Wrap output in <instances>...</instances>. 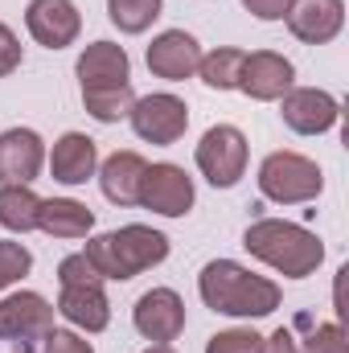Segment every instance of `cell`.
<instances>
[{
	"mask_svg": "<svg viewBox=\"0 0 349 353\" xmlns=\"http://www.w3.org/2000/svg\"><path fill=\"white\" fill-rule=\"evenodd\" d=\"M83 283H103V275L94 271V263L83 251H74L58 263V288H83Z\"/></svg>",
	"mask_w": 349,
	"mask_h": 353,
	"instance_id": "obj_28",
	"label": "cell"
},
{
	"mask_svg": "<svg viewBox=\"0 0 349 353\" xmlns=\"http://www.w3.org/2000/svg\"><path fill=\"white\" fill-rule=\"evenodd\" d=\"M201 41L185 29H165L152 37L144 62L152 70V79H165V83H185V79H197V66H201Z\"/></svg>",
	"mask_w": 349,
	"mask_h": 353,
	"instance_id": "obj_12",
	"label": "cell"
},
{
	"mask_svg": "<svg viewBox=\"0 0 349 353\" xmlns=\"http://www.w3.org/2000/svg\"><path fill=\"white\" fill-rule=\"evenodd\" d=\"M161 12H165V0H107V21L128 37L148 33Z\"/></svg>",
	"mask_w": 349,
	"mask_h": 353,
	"instance_id": "obj_23",
	"label": "cell"
},
{
	"mask_svg": "<svg viewBox=\"0 0 349 353\" xmlns=\"http://www.w3.org/2000/svg\"><path fill=\"white\" fill-rule=\"evenodd\" d=\"M46 165H50V176L58 185L79 189V185H87L90 176L99 173V144L87 132H62L54 140V148L46 152Z\"/></svg>",
	"mask_w": 349,
	"mask_h": 353,
	"instance_id": "obj_16",
	"label": "cell"
},
{
	"mask_svg": "<svg viewBox=\"0 0 349 353\" xmlns=\"http://www.w3.org/2000/svg\"><path fill=\"white\" fill-rule=\"evenodd\" d=\"M128 123H132V132H136L144 144L169 148V144H177V140L189 132V107H185V99L173 94V90L140 94V99L132 103Z\"/></svg>",
	"mask_w": 349,
	"mask_h": 353,
	"instance_id": "obj_7",
	"label": "cell"
},
{
	"mask_svg": "<svg viewBox=\"0 0 349 353\" xmlns=\"http://www.w3.org/2000/svg\"><path fill=\"white\" fill-rule=\"evenodd\" d=\"M296 87V66L292 58L275 54V50H255L247 54L243 62V79H239V90L255 103H279L288 90Z\"/></svg>",
	"mask_w": 349,
	"mask_h": 353,
	"instance_id": "obj_14",
	"label": "cell"
},
{
	"mask_svg": "<svg viewBox=\"0 0 349 353\" xmlns=\"http://www.w3.org/2000/svg\"><path fill=\"white\" fill-rule=\"evenodd\" d=\"M94 271L103 275V283H128L152 267H161L169 259V239L144 222H132V226H119V230H107V234H94L83 247Z\"/></svg>",
	"mask_w": 349,
	"mask_h": 353,
	"instance_id": "obj_3",
	"label": "cell"
},
{
	"mask_svg": "<svg viewBox=\"0 0 349 353\" xmlns=\"http://www.w3.org/2000/svg\"><path fill=\"white\" fill-rule=\"evenodd\" d=\"M197 173L206 176L214 189H235L247 176V161H251V144L243 136V128L235 123H214L206 128V136L193 148Z\"/></svg>",
	"mask_w": 349,
	"mask_h": 353,
	"instance_id": "obj_5",
	"label": "cell"
},
{
	"mask_svg": "<svg viewBox=\"0 0 349 353\" xmlns=\"http://www.w3.org/2000/svg\"><path fill=\"white\" fill-rule=\"evenodd\" d=\"M132 325L144 341L152 345H173L177 337L185 333V300L177 296L173 288H152L136 300L132 308Z\"/></svg>",
	"mask_w": 349,
	"mask_h": 353,
	"instance_id": "obj_10",
	"label": "cell"
},
{
	"mask_svg": "<svg viewBox=\"0 0 349 353\" xmlns=\"http://www.w3.org/2000/svg\"><path fill=\"white\" fill-rule=\"evenodd\" d=\"M41 197L29 185H0V226L8 234H29L37 230Z\"/></svg>",
	"mask_w": 349,
	"mask_h": 353,
	"instance_id": "obj_21",
	"label": "cell"
},
{
	"mask_svg": "<svg viewBox=\"0 0 349 353\" xmlns=\"http://www.w3.org/2000/svg\"><path fill=\"white\" fill-rule=\"evenodd\" d=\"M263 353H300L296 333H292V329H275L271 337H263Z\"/></svg>",
	"mask_w": 349,
	"mask_h": 353,
	"instance_id": "obj_32",
	"label": "cell"
},
{
	"mask_svg": "<svg viewBox=\"0 0 349 353\" xmlns=\"http://www.w3.org/2000/svg\"><path fill=\"white\" fill-rule=\"evenodd\" d=\"M25 29L46 50H66L83 33V12L74 0H29L25 4Z\"/></svg>",
	"mask_w": 349,
	"mask_h": 353,
	"instance_id": "obj_11",
	"label": "cell"
},
{
	"mask_svg": "<svg viewBox=\"0 0 349 353\" xmlns=\"http://www.w3.org/2000/svg\"><path fill=\"white\" fill-rule=\"evenodd\" d=\"M197 201V189H193V176L185 173L173 161H161V165H148L144 181H140V205L161 214V218H185Z\"/></svg>",
	"mask_w": 349,
	"mask_h": 353,
	"instance_id": "obj_8",
	"label": "cell"
},
{
	"mask_svg": "<svg viewBox=\"0 0 349 353\" xmlns=\"http://www.w3.org/2000/svg\"><path fill=\"white\" fill-rule=\"evenodd\" d=\"M300 329H308V316L296 321ZM300 353H349V341H346V329L337 321H325V325H312L304 333V341H296Z\"/></svg>",
	"mask_w": 349,
	"mask_h": 353,
	"instance_id": "obj_25",
	"label": "cell"
},
{
	"mask_svg": "<svg viewBox=\"0 0 349 353\" xmlns=\"http://www.w3.org/2000/svg\"><path fill=\"white\" fill-rule=\"evenodd\" d=\"M279 115H283V128L296 136H325L337 128L341 103L325 87H292L279 99Z\"/></svg>",
	"mask_w": 349,
	"mask_h": 353,
	"instance_id": "obj_9",
	"label": "cell"
},
{
	"mask_svg": "<svg viewBox=\"0 0 349 353\" xmlns=\"http://www.w3.org/2000/svg\"><path fill=\"white\" fill-rule=\"evenodd\" d=\"M206 353H263V333L255 329H222L206 341Z\"/></svg>",
	"mask_w": 349,
	"mask_h": 353,
	"instance_id": "obj_27",
	"label": "cell"
},
{
	"mask_svg": "<svg viewBox=\"0 0 349 353\" xmlns=\"http://www.w3.org/2000/svg\"><path fill=\"white\" fill-rule=\"evenodd\" d=\"M37 230L62 243L87 239L94 230V210L74 201V197H41V214H37Z\"/></svg>",
	"mask_w": 349,
	"mask_h": 353,
	"instance_id": "obj_20",
	"label": "cell"
},
{
	"mask_svg": "<svg viewBox=\"0 0 349 353\" xmlns=\"http://www.w3.org/2000/svg\"><path fill=\"white\" fill-rule=\"evenodd\" d=\"M79 90H107V87H132V58L115 41H90L74 62Z\"/></svg>",
	"mask_w": 349,
	"mask_h": 353,
	"instance_id": "obj_17",
	"label": "cell"
},
{
	"mask_svg": "<svg viewBox=\"0 0 349 353\" xmlns=\"http://www.w3.org/2000/svg\"><path fill=\"white\" fill-rule=\"evenodd\" d=\"M50 329H54V304L41 292H8L0 300V341L17 345V353L37 350Z\"/></svg>",
	"mask_w": 349,
	"mask_h": 353,
	"instance_id": "obj_6",
	"label": "cell"
},
{
	"mask_svg": "<svg viewBox=\"0 0 349 353\" xmlns=\"http://www.w3.org/2000/svg\"><path fill=\"white\" fill-rule=\"evenodd\" d=\"M144 353H177V350H173V345H148Z\"/></svg>",
	"mask_w": 349,
	"mask_h": 353,
	"instance_id": "obj_33",
	"label": "cell"
},
{
	"mask_svg": "<svg viewBox=\"0 0 349 353\" xmlns=\"http://www.w3.org/2000/svg\"><path fill=\"white\" fill-rule=\"evenodd\" d=\"M243 247L251 259H259L263 267H271L283 279H308L317 275V267L325 263V243L288 218H259L243 230Z\"/></svg>",
	"mask_w": 349,
	"mask_h": 353,
	"instance_id": "obj_2",
	"label": "cell"
},
{
	"mask_svg": "<svg viewBox=\"0 0 349 353\" xmlns=\"http://www.w3.org/2000/svg\"><path fill=\"white\" fill-rule=\"evenodd\" d=\"M259 193L275 205H308L325 193V173L304 152H267L259 165Z\"/></svg>",
	"mask_w": 349,
	"mask_h": 353,
	"instance_id": "obj_4",
	"label": "cell"
},
{
	"mask_svg": "<svg viewBox=\"0 0 349 353\" xmlns=\"http://www.w3.org/2000/svg\"><path fill=\"white\" fill-rule=\"evenodd\" d=\"M292 0H243V8L255 17V21H283Z\"/></svg>",
	"mask_w": 349,
	"mask_h": 353,
	"instance_id": "obj_31",
	"label": "cell"
},
{
	"mask_svg": "<svg viewBox=\"0 0 349 353\" xmlns=\"http://www.w3.org/2000/svg\"><path fill=\"white\" fill-rule=\"evenodd\" d=\"M29 271H33V251L17 239H0V292L21 283Z\"/></svg>",
	"mask_w": 349,
	"mask_h": 353,
	"instance_id": "obj_26",
	"label": "cell"
},
{
	"mask_svg": "<svg viewBox=\"0 0 349 353\" xmlns=\"http://www.w3.org/2000/svg\"><path fill=\"white\" fill-rule=\"evenodd\" d=\"M148 161L132 148L123 152H111L107 161H99V189L111 205H140V181H144Z\"/></svg>",
	"mask_w": 349,
	"mask_h": 353,
	"instance_id": "obj_18",
	"label": "cell"
},
{
	"mask_svg": "<svg viewBox=\"0 0 349 353\" xmlns=\"http://www.w3.org/2000/svg\"><path fill=\"white\" fill-rule=\"evenodd\" d=\"M243 62H247V50H235V46H218L210 54H201V66H197V79L210 90H239L243 79Z\"/></svg>",
	"mask_w": 349,
	"mask_h": 353,
	"instance_id": "obj_22",
	"label": "cell"
},
{
	"mask_svg": "<svg viewBox=\"0 0 349 353\" xmlns=\"http://www.w3.org/2000/svg\"><path fill=\"white\" fill-rule=\"evenodd\" d=\"M197 296L210 312L230 321H263L283 300L275 279L243 267L239 259H210L197 275Z\"/></svg>",
	"mask_w": 349,
	"mask_h": 353,
	"instance_id": "obj_1",
	"label": "cell"
},
{
	"mask_svg": "<svg viewBox=\"0 0 349 353\" xmlns=\"http://www.w3.org/2000/svg\"><path fill=\"white\" fill-rule=\"evenodd\" d=\"M136 90L132 87H107V90H83V107L94 123H119L132 115Z\"/></svg>",
	"mask_w": 349,
	"mask_h": 353,
	"instance_id": "obj_24",
	"label": "cell"
},
{
	"mask_svg": "<svg viewBox=\"0 0 349 353\" xmlns=\"http://www.w3.org/2000/svg\"><path fill=\"white\" fill-rule=\"evenodd\" d=\"M58 312L66 316L70 329L79 333H103L111 325V300L103 292V283H83V288H62L58 292Z\"/></svg>",
	"mask_w": 349,
	"mask_h": 353,
	"instance_id": "obj_19",
	"label": "cell"
},
{
	"mask_svg": "<svg viewBox=\"0 0 349 353\" xmlns=\"http://www.w3.org/2000/svg\"><path fill=\"white\" fill-rule=\"evenodd\" d=\"M46 169V140L33 128L0 132V185H33Z\"/></svg>",
	"mask_w": 349,
	"mask_h": 353,
	"instance_id": "obj_15",
	"label": "cell"
},
{
	"mask_svg": "<svg viewBox=\"0 0 349 353\" xmlns=\"http://www.w3.org/2000/svg\"><path fill=\"white\" fill-rule=\"evenodd\" d=\"M21 58H25V50H21V37L0 21V79H8L12 70H21Z\"/></svg>",
	"mask_w": 349,
	"mask_h": 353,
	"instance_id": "obj_30",
	"label": "cell"
},
{
	"mask_svg": "<svg viewBox=\"0 0 349 353\" xmlns=\"http://www.w3.org/2000/svg\"><path fill=\"white\" fill-rule=\"evenodd\" d=\"M41 353H94V345L79 329H50L41 341Z\"/></svg>",
	"mask_w": 349,
	"mask_h": 353,
	"instance_id": "obj_29",
	"label": "cell"
},
{
	"mask_svg": "<svg viewBox=\"0 0 349 353\" xmlns=\"http://www.w3.org/2000/svg\"><path fill=\"white\" fill-rule=\"evenodd\" d=\"M288 33L304 46H329L346 29V0H292L288 12Z\"/></svg>",
	"mask_w": 349,
	"mask_h": 353,
	"instance_id": "obj_13",
	"label": "cell"
}]
</instances>
